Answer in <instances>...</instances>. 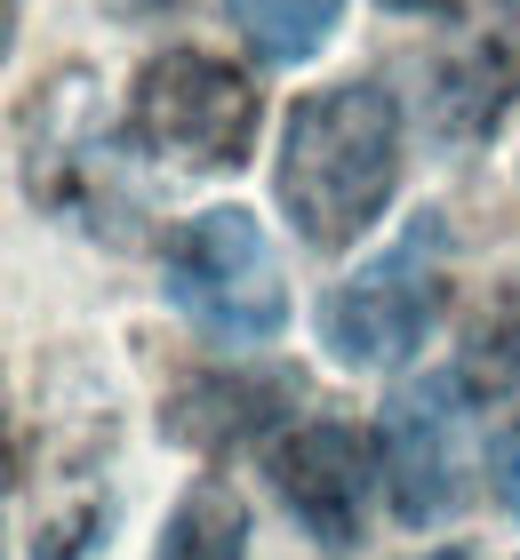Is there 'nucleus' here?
<instances>
[{"instance_id":"nucleus-1","label":"nucleus","mask_w":520,"mask_h":560,"mask_svg":"<svg viewBox=\"0 0 520 560\" xmlns=\"http://www.w3.org/2000/svg\"><path fill=\"white\" fill-rule=\"evenodd\" d=\"M273 192L289 209L297 241L353 248L401 192V105L384 81H328L297 96L280 129Z\"/></svg>"},{"instance_id":"nucleus-2","label":"nucleus","mask_w":520,"mask_h":560,"mask_svg":"<svg viewBox=\"0 0 520 560\" xmlns=\"http://www.w3.org/2000/svg\"><path fill=\"white\" fill-rule=\"evenodd\" d=\"M265 129V89L208 48L145 57L128 81V144L176 168H241Z\"/></svg>"},{"instance_id":"nucleus-3","label":"nucleus","mask_w":520,"mask_h":560,"mask_svg":"<svg viewBox=\"0 0 520 560\" xmlns=\"http://www.w3.org/2000/svg\"><path fill=\"white\" fill-rule=\"evenodd\" d=\"M440 304H449V224L425 209L393 248H377L321 296V345L345 369H401L432 337Z\"/></svg>"},{"instance_id":"nucleus-4","label":"nucleus","mask_w":520,"mask_h":560,"mask_svg":"<svg viewBox=\"0 0 520 560\" xmlns=\"http://www.w3.org/2000/svg\"><path fill=\"white\" fill-rule=\"evenodd\" d=\"M169 304L217 345H265L289 320V280L249 209H200L169 241Z\"/></svg>"},{"instance_id":"nucleus-5","label":"nucleus","mask_w":520,"mask_h":560,"mask_svg":"<svg viewBox=\"0 0 520 560\" xmlns=\"http://www.w3.org/2000/svg\"><path fill=\"white\" fill-rule=\"evenodd\" d=\"M377 456H384L393 513H401L408 528L449 521L457 504L473 497V385H464V376H425V385H401L393 400H384Z\"/></svg>"},{"instance_id":"nucleus-6","label":"nucleus","mask_w":520,"mask_h":560,"mask_svg":"<svg viewBox=\"0 0 520 560\" xmlns=\"http://www.w3.org/2000/svg\"><path fill=\"white\" fill-rule=\"evenodd\" d=\"M377 465H384V456L360 441L353 424H328V417L280 432L273 456H265L273 497L289 504V521H297L321 552H353V545H360V513H369Z\"/></svg>"},{"instance_id":"nucleus-7","label":"nucleus","mask_w":520,"mask_h":560,"mask_svg":"<svg viewBox=\"0 0 520 560\" xmlns=\"http://www.w3.org/2000/svg\"><path fill=\"white\" fill-rule=\"evenodd\" d=\"M520 105V33L488 24L457 48V57L432 65V89H425V129L432 144L449 152H473L505 129V113Z\"/></svg>"},{"instance_id":"nucleus-8","label":"nucleus","mask_w":520,"mask_h":560,"mask_svg":"<svg viewBox=\"0 0 520 560\" xmlns=\"http://www.w3.org/2000/svg\"><path fill=\"white\" fill-rule=\"evenodd\" d=\"M280 400H297V385H280V376H200V385H185L161 409V424L176 432V441L224 456V448L256 441V432L280 417Z\"/></svg>"},{"instance_id":"nucleus-9","label":"nucleus","mask_w":520,"mask_h":560,"mask_svg":"<svg viewBox=\"0 0 520 560\" xmlns=\"http://www.w3.org/2000/svg\"><path fill=\"white\" fill-rule=\"evenodd\" d=\"M152 560H249V504L232 497V480H193L161 521Z\"/></svg>"},{"instance_id":"nucleus-10","label":"nucleus","mask_w":520,"mask_h":560,"mask_svg":"<svg viewBox=\"0 0 520 560\" xmlns=\"http://www.w3.org/2000/svg\"><path fill=\"white\" fill-rule=\"evenodd\" d=\"M224 16L241 24V40L265 65H304V57H321V48H328L345 0H224Z\"/></svg>"},{"instance_id":"nucleus-11","label":"nucleus","mask_w":520,"mask_h":560,"mask_svg":"<svg viewBox=\"0 0 520 560\" xmlns=\"http://www.w3.org/2000/svg\"><path fill=\"white\" fill-rule=\"evenodd\" d=\"M497 497H505V513L520 521V424L497 441Z\"/></svg>"},{"instance_id":"nucleus-12","label":"nucleus","mask_w":520,"mask_h":560,"mask_svg":"<svg viewBox=\"0 0 520 560\" xmlns=\"http://www.w3.org/2000/svg\"><path fill=\"white\" fill-rule=\"evenodd\" d=\"M416 560H473V552H416Z\"/></svg>"},{"instance_id":"nucleus-13","label":"nucleus","mask_w":520,"mask_h":560,"mask_svg":"<svg viewBox=\"0 0 520 560\" xmlns=\"http://www.w3.org/2000/svg\"><path fill=\"white\" fill-rule=\"evenodd\" d=\"M120 9H169V0H120Z\"/></svg>"}]
</instances>
